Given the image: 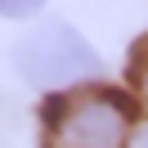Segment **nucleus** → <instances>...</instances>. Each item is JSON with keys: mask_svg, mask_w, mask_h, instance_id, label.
Instances as JSON below:
<instances>
[{"mask_svg": "<svg viewBox=\"0 0 148 148\" xmlns=\"http://www.w3.org/2000/svg\"><path fill=\"white\" fill-rule=\"evenodd\" d=\"M135 99L117 85H72L45 108V148H130Z\"/></svg>", "mask_w": 148, "mask_h": 148, "instance_id": "1", "label": "nucleus"}, {"mask_svg": "<svg viewBox=\"0 0 148 148\" xmlns=\"http://www.w3.org/2000/svg\"><path fill=\"white\" fill-rule=\"evenodd\" d=\"M130 99L139 103V108H148V36L135 45V54H130Z\"/></svg>", "mask_w": 148, "mask_h": 148, "instance_id": "3", "label": "nucleus"}, {"mask_svg": "<svg viewBox=\"0 0 148 148\" xmlns=\"http://www.w3.org/2000/svg\"><path fill=\"white\" fill-rule=\"evenodd\" d=\"M130 148H148V130H144V135H139V139H135Z\"/></svg>", "mask_w": 148, "mask_h": 148, "instance_id": "5", "label": "nucleus"}, {"mask_svg": "<svg viewBox=\"0 0 148 148\" xmlns=\"http://www.w3.org/2000/svg\"><path fill=\"white\" fill-rule=\"evenodd\" d=\"M45 0H0V14H9V18H23V14H36Z\"/></svg>", "mask_w": 148, "mask_h": 148, "instance_id": "4", "label": "nucleus"}, {"mask_svg": "<svg viewBox=\"0 0 148 148\" xmlns=\"http://www.w3.org/2000/svg\"><path fill=\"white\" fill-rule=\"evenodd\" d=\"M14 63H18L23 81L40 85V90H58V94L72 90V85H81V81H90L99 72V54L67 23H45L32 36H23Z\"/></svg>", "mask_w": 148, "mask_h": 148, "instance_id": "2", "label": "nucleus"}]
</instances>
